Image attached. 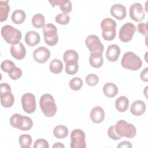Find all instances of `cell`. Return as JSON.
Instances as JSON below:
<instances>
[{
  "label": "cell",
  "mask_w": 148,
  "mask_h": 148,
  "mask_svg": "<svg viewBox=\"0 0 148 148\" xmlns=\"http://www.w3.org/2000/svg\"><path fill=\"white\" fill-rule=\"evenodd\" d=\"M50 52L49 50L45 47H39L36 49L33 53L34 60L40 64L46 62L50 58Z\"/></svg>",
  "instance_id": "14"
},
{
  "label": "cell",
  "mask_w": 148,
  "mask_h": 148,
  "mask_svg": "<svg viewBox=\"0 0 148 148\" xmlns=\"http://www.w3.org/2000/svg\"><path fill=\"white\" fill-rule=\"evenodd\" d=\"M114 128L118 135L121 137H126L127 138H133L135 136L136 134V130L135 126L130 123H128L124 120L118 121Z\"/></svg>",
  "instance_id": "6"
},
{
  "label": "cell",
  "mask_w": 148,
  "mask_h": 148,
  "mask_svg": "<svg viewBox=\"0 0 148 148\" xmlns=\"http://www.w3.org/2000/svg\"><path fill=\"white\" fill-rule=\"evenodd\" d=\"M63 60L65 64L73 62H77L79 60V55L74 50H67L64 53Z\"/></svg>",
  "instance_id": "25"
},
{
  "label": "cell",
  "mask_w": 148,
  "mask_h": 148,
  "mask_svg": "<svg viewBox=\"0 0 148 148\" xmlns=\"http://www.w3.org/2000/svg\"><path fill=\"white\" fill-rule=\"evenodd\" d=\"M10 125L21 131H28L33 126V121L31 118L18 113L13 114L10 119Z\"/></svg>",
  "instance_id": "4"
},
{
  "label": "cell",
  "mask_w": 148,
  "mask_h": 148,
  "mask_svg": "<svg viewBox=\"0 0 148 148\" xmlns=\"http://www.w3.org/2000/svg\"><path fill=\"white\" fill-rule=\"evenodd\" d=\"M108 135L109 138L113 140H119L122 138V137L118 135L117 133L116 132L114 128V125H112L109 128L108 130Z\"/></svg>",
  "instance_id": "39"
},
{
  "label": "cell",
  "mask_w": 148,
  "mask_h": 148,
  "mask_svg": "<svg viewBox=\"0 0 148 148\" xmlns=\"http://www.w3.org/2000/svg\"><path fill=\"white\" fill-rule=\"evenodd\" d=\"M1 32L4 40L9 44H17L20 42L21 39L22 35L21 31L10 25L3 26Z\"/></svg>",
  "instance_id": "3"
},
{
  "label": "cell",
  "mask_w": 148,
  "mask_h": 148,
  "mask_svg": "<svg viewBox=\"0 0 148 148\" xmlns=\"http://www.w3.org/2000/svg\"><path fill=\"white\" fill-rule=\"evenodd\" d=\"M90 119L94 123H100L104 120L105 112L100 106H95L93 108L90 112Z\"/></svg>",
  "instance_id": "18"
},
{
  "label": "cell",
  "mask_w": 148,
  "mask_h": 148,
  "mask_svg": "<svg viewBox=\"0 0 148 148\" xmlns=\"http://www.w3.org/2000/svg\"><path fill=\"white\" fill-rule=\"evenodd\" d=\"M53 148H55V147H63V148H64V147H65V146H64L62 143L57 142V143H56L53 146Z\"/></svg>",
  "instance_id": "43"
},
{
  "label": "cell",
  "mask_w": 148,
  "mask_h": 148,
  "mask_svg": "<svg viewBox=\"0 0 148 148\" xmlns=\"http://www.w3.org/2000/svg\"><path fill=\"white\" fill-rule=\"evenodd\" d=\"M43 32L45 43L50 46H53L58 43V36L57 28L53 24H47L43 27Z\"/></svg>",
  "instance_id": "8"
},
{
  "label": "cell",
  "mask_w": 148,
  "mask_h": 148,
  "mask_svg": "<svg viewBox=\"0 0 148 148\" xmlns=\"http://www.w3.org/2000/svg\"><path fill=\"white\" fill-rule=\"evenodd\" d=\"M9 76L12 80H17L22 76V71L20 68L14 66L8 73Z\"/></svg>",
  "instance_id": "35"
},
{
  "label": "cell",
  "mask_w": 148,
  "mask_h": 148,
  "mask_svg": "<svg viewBox=\"0 0 148 148\" xmlns=\"http://www.w3.org/2000/svg\"><path fill=\"white\" fill-rule=\"evenodd\" d=\"M121 64L122 66L125 69L136 71L141 68L142 61L136 54L131 51H128L124 54Z\"/></svg>",
  "instance_id": "2"
},
{
  "label": "cell",
  "mask_w": 148,
  "mask_h": 148,
  "mask_svg": "<svg viewBox=\"0 0 148 148\" xmlns=\"http://www.w3.org/2000/svg\"><path fill=\"white\" fill-rule=\"evenodd\" d=\"M34 148H49L48 142L45 139H38L35 140L33 146Z\"/></svg>",
  "instance_id": "38"
},
{
  "label": "cell",
  "mask_w": 148,
  "mask_h": 148,
  "mask_svg": "<svg viewBox=\"0 0 148 148\" xmlns=\"http://www.w3.org/2000/svg\"><path fill=\"white\" fill-rule=\"evenodd\" d=\"M25 42L29 46H35L40 42V35L34 31H28L25 34Z\"/></svg>",
  "instance_id": "21"
},
{
  "label": "cell",
  "mask_w": 148,
  "mask_h": 148,
  "mask_svg": "<svg viewBox=\"0 0 148 148\" xmlns=\"http://www.w3.org/2000/svg\"><path fill=\"white\" fill-rule=\"evenodd\" d=\"M132 147L131 142L128 141H123L117 145V147H128V148H131Z\"/></svg>",
  "instance_id": "42"
},
{
  "label": "cell",
  "mask_w": 148,
  "mask_h": 148,
  "mask_svg": "<svg viewBox=\"0 0 148 148\" xmlns=\"http://www.w3.org/2000/svg\"><path fill=\"white\" fill-rule=\"evenodd\" d=\"M138 32L143 35H145L146 37L147 36V24L140 23L138 24Z\"/></svg>",
  "instance_id": "40"
},
{
  "label": "cell",
  "mask_w": 148,
  "mask_h": 148,
  "mask_svg": "<svg viewBox=\"0 0 148 148\" xmlns=\"http://www.w3.org/2000/svg\"><path fill=\"white\" fill-rule=\"evenodd\" d=\"M120 48L118 45L112 44L109 45L106 50V57L108 60L111 62L116 61L120 54Z\"/></svg>",
  "instance_id": "17"
},
{
  "label": "cell",
  "mask_w": 148,
  "mask_h": 148,
  "mask_svg": "<svg viewBox=\"0 0 148 148\" xmlns=\"http://www.w3.org/2000/svg\"><path fill=\"white\" fill-rule=\"evenodd\" d=\"M49 68L52 73L58 74L62 72L63 69V64L60 60L54 59L50 62Z\"/></svg>",
  "instance_id": "29"
},
{
  "label": "cell",
  "mask_w": 148,
  "mask_h": 148,
  "mask_svg": "<svg viewBox=\"0 0 148 148\" xmlns=\"http://www.w3.org/2000/svg\"><path fill=\"white\" fill-rule=\"evenodd\" d=\"M89 62L93 68H99L101 67L103 63L102 54L97 53H91L89 58Z\"/></svg>",
  "instance_id": "22"
},
{
  "label": "cell",
  "mask_w": 148,
  "mask_h": 148,
  "mask_svg": "<svg viewBox=\"0 0 148 148\" xmlns=\"http://www.w3.org/2000/svg\"><path fill=\"white\" fill-rule=\"evenodd\" d=\"M86 82L90 86H95L99 82V77L95 74H89L86 77Z\"/></svg>",
  "instance_id": "36"
},
{
  "label": "cell",
  "mask_w": 148,
  "mask_h": 148,
  "mask_svg": "<svg viewBox=\"0 0 148 148\" xmlns=\"http://www.w3.org/2000/svg\"><path fill=\"white\" fill-rule=\"evenodd\" d=\"M18 141L21 148H29L32 144V137L28 134H23L19 136Z\"/></svg>",
  "instance_id": "31"
},
{
  "label": "cell",
  "mask_w": 148,
  "mask_h": 148,
  "mask_svg": "<svg viewBox=\"0 0 148 148\" xmlns=\"http://www.w3.org/2000/svg\"><path fill=\"white\" fill-rule=\"evenodd\" d=\"M11 18L14 24H20L25 21L26 14L23 10H16L13 12Z\"/></svg>",
  "instance_id": "27"
},
{
  "label": "cell",
  "mask_w": 148,
  "mask_h": 148,
  "mask_svg": "<svg viewBox=\"0 0 148 148\" xmlns=\"http://www.w3.org/2000/svg\"><path fill=\"white\" fill-rule=\"evenodd\" d=\"M32 24L36 28H41L44 27L45 23V17L40 13L35 14L32 18Z\"/></svg>",
  "instance_id": "30"
},
{
  "label": "cell",
  "mask_w": 148,
  "mask_h": 148,
  "mask_svg": "<svg viewBox=\"0 0 148 148\" xmlns=\"http://www.w3.org/2000/svg\"><path fill=\"white\" fill-rule=\"evenodd\" d=\"M146 106L145 103L142 100H136L131 105V113L134 116H140L146 111Z\"/></svg>",
  "instance_id": "19"
},
{
  "label": "cell",
  "mask_w": 148,
  "mask_h": 148,
  "mask_svg": "<svg viewBox=\"0 0 148 148\" xmlns=\"http://www.w3.org/2000/svg\"><path fill=\"white\" fill-rule=\"evenodd\" d=\"M135 31L136 27L134 24L131 23H127L120 29L119 38L123 42H128L132 39Z\"/></svg>",
  "instance_id": "11"
},
{
  "label": "cell",
  "mask_w": 148,
  "mask_h": 148,
  "mask_svg": "<svg viewBox=\"0 0 148 148\" xmlns=\"http://www.w3.org/2000/svg\"><path fill=\"white\" fill-rule=\"evenodd\" d=\"M40 109L44 115L48 117L54 116L57 112V106L53 97L49 94L42 95L39 100Z\"/></svg>",
  "instance_id": "1"
},
{
  "label": "cell",
  "mask_w": 148,
  "mask_h": 148,
  "mask_svg": "<svg viewBox=\"0 0 148 148\" xmlns=\"http://www.w3.org/2000/svg\"><path fill=\"white\" fill-rule=\"evenodd\" d=\"M0 97L1 103L5 108L11 107L14 102V97L11 92V87L6 83L0 84Z\"/></svg>",
  "instance_id": "7"
},
{
  "label": "cell",
  "mask_w": 148,
  "mask_h": 148,
  "mask_svg": "<svg viewBox=\"0 0 148 148\" xmlns=\"http://www.w3.org/2000/svg\"><path fill=\"white\" fill-rule=\"evenodd\" d=\"M129 12L131 18L136 22L143 20L145 17L142 5L140 3L136 2L132 4L130 8Z\"/></svg>",
  "instance_id": "13"
},
{
  "label": "cell",
  "mask_w": 148,
  "mask_h": 148,
  "mask_svg": "<svg viewBox=\"0 0 148 148\" xmlns=\"http://www.w3.org/2000/svg\"><path fill=\"white\" fill-rule=\"evenodd\" d=\"M71 148H85L86 147L85 141V134L80 129L73 130L71 134Z\"/></svg>",
  "instance_id": "9"
},
{
  "label": "cell",
  "mask_w": 148,
  "mask_h": 148,
  "mask_svg": "<svg viewBox=\"0 0 148 148\" xmlns=\"http://www.w3.org/2000/svg\"><path fill=\"white\" fill-rule=\"evenodd\" d=\"M101 28L102 29L103 38L107 41L113 40L116 35V23L110 18H105L101 23Z\"/></svg>",
  "instance_id": "5"
},
{
  "label": "cell",
  "mask_w": 148,
  "mask_h": 148,
  "mask_svg": "<svg viewBox=\"0 0 148 148\" xmlns=\"http://www.w3.org/2000/svg\"><path fill=\"white\" fill-rule=\"evenodd\" d=\"M10 11L8 1H0V21L2 22L8 18Z\"/></svg>",
  "instance_id": "26"
},
{
  "label": "cell",
  "mask_w": 148,
  "mask_h": 148,
  "mask_svg": "<svg viewBox=\"0 0 148 148\" xmlns=\"http://www.w3.org/2000/svg\"><path fill=\"white\" fill-rule=\"evenodd\" d=\"M85 44L91 53L102 54L103 51V45L97 35H90L88 36L86 39Z\"/></svg>",
  "instance_id": "10"
},
{
  "label": "cell",
  "mask_w": 148,
  "mask_h": 148,
  "mask_svg": "<svg viewBox=\"0 0 148 148\" xmlns=\"http://www.w3.org/2000/svg\"><path fill=\"white\" fill-rule=\"evenodd\" d=\"M103 92L106 97L113 98L117 94L118 88L113 83H107L103 87Z\"/></svg>",
  "instance_id": "23"
},
{
  "label": "cell",
  "mask_w": 148,
  "mask_h": 148,
  "mask_svg": "<svg viewBox=\"0 0 148 148\" xmlns=\"http://www.w3.org/2000/svg\"><path fill=\"white\" fill-rule=\"evenodd\" d=\"M10 51L12 56L18 60L23 59L26 55V49L21 42L15 45H12Z\"/></svg>",
  "instance_id": "15"
},
{
  "label": "cell",
  "mask_w": 148,
  "mask_h": 148,
  "mask_svg": "<svg viewBox=\"0 0 148 148\" xmlns=\"http://www.w3.org/2000/svg\"><path fill=\"white\" fill-rule=\"evenodd\" d=\"M79 69V64L77 62H73L66 64L65 72L68 75H75Z\"/></svg>",
  "instance_id": "33"
},
{
  "label": "cell",
  "mask_w": 148,
  "mask_h": 148,
  "mask_svg": "<svg viewBox=\"0 0 148 148\" xmlns=\"http://www.w3.org/2000/svg\"><path fill=\"white\" fill-rule=\"evenodd\" d=\"M70 88L75 91L79 90L83 86V81L81 78L76 77L72 79L69 83Z\"/></svg>",
  "instance_id": "32"
},
{
  "label": "cell",
  "mask_w": 148,
  "mask_h": 148,
  "mask_svg": "<svg viewBox=\"0 0 148 148\" xmlns=\"http://www.w3.org/2000/svg\"><path fill=\"white\" fill-rule=\"evenodd\" d=\"M14 66H16L14 63L9 60H6L2 61L1 65V69L3 72H7V73H9V72Z\"/></svg>",
  "instance_id": "37"
},
{
  "label": "cell",
  "mask_w": 148,
  "mask_h": 148,
  "mask_svg": "<svg viewBox=\"0 0 148 148\" xmlns=\"http://www.w3.org/2000/svg\"><path fill=\"white\" fill-rule=\"evenodd\" d=\"M53 134L58 139L66 138L68 134V129L66 126L58 125L53 129Z\"/></svg>",
  "instance_id": "28"
},
{
  "label": "cell",
  "mask_w": 148,
  "mask_h": 148,
  "mask_svg": "<svg viewBox=\"0 0 148 148\" xmlns=\"http://www.w3.org/2000/svg\"><path fill=\"white\" fill-rule=\"evenodd\" d=\"M21 105L24 111L27 113H32L36 109L35 97L31 93L24 94L21 97Z\"/></svg>",
  "instance_id": "12"
},
{
  "label": "cell",
  "mask_w": 148,
  "mask_h": 148,
  "mask_svg": "<svg viewBox=\"0 0 148 148\" xmlns=\"http://www.w3.org/2000/svg\"><path fill=\"white\" fill-rule=\"evenodd\" d=\"M55 21L59 24L66 25L70 21V17L67 14L60 13L56 16Z\"/></svg>",
  "instance_id": "34"
},
{
  "label": "cell",
  "mask_w": 148,
  "mask_h": 148,
  "mask_svg": "<svg viewBox=\"0 0 148 148\" xmlns=\"http://www.w3.org/2000/svg\"><path fill=\"white\" fill-rule=\"evenodd\" d=\"M53 7L58 6L63 13L67 14L72 10V3L68 0H53L49 1Z\"/></svg>",
  "instance_id": "20"
},
{
  "label": "cell",
  "mask_w": 148,
  "mask_h": 148,
  "mask_svg": "<svg viewBox=\"0 0 148 148\" xmlns=\"http://www.w3.org/2000/svg\"><path fill=\"white\" fill-rule=\"evenodd\" d=\"M129 105V100L125 96H121L119 97L115 102V106L116 109L120 112H125Z\"/></svg>",
  "instance_id": "24"
},
{
  "label": "cell",
  "mask_w": 148,
  "mask_h": 148,
  "mask_svg": "<svg viewBox=\"0 0 148 148\" xmlns=\"http://www.w3.org/2000/svg\"><path fill=\"white\" fill-rule=\"evenodd\" d=\"M110 12L111 15L117 20H123L127 15L125 7L120 3L112 5L110 8Z\"/></svg>",
  "instance_id": "16"
},
{
  "label": "cell",
  "mask_w": 148,
  "mask_h": 148,
  "mask_svg": "<svg viewBox=\"0 0 148 148\" xmlns=\"http://www.w3.org/2000/svg\"><path fill=\"white\" fill-rule=\"evenodd\" d=\"M148 68L146 67L143 71L140 73V78L141 80L145 82H147L148 81Z\"/></svg>",
  "instance_id": "41"
}]
</instances>
